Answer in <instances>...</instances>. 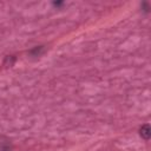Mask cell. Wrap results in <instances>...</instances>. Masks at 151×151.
<instances>
[{
	"label": "cell",
	"mask_w": 151,
	"mask_h": 151,
	"mask_svg": "<svg viewBox=\"0 0 151 151\" xmlns=\"http://www.w3.org/2000/svg\"><path fill=\"white\" fill-rule=\"evenodd\" d=\"M139 133L144 139H149L151 137V127H150V125H147V124L143 125L140 127V130H139Z\"/></svg>",
	"instance_id": "1"
}]
</instances>
